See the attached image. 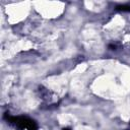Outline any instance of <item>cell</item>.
<instances>
[{"label": "cell", "instance_id": "obj_2", "mask_svg": "<svg viewBox=\"0 0 130 130\" xmlns=\"http://www.w3.org/2000/svg\"><path fill=\"white\" fill-rule=\"evenodd\" d=\"M117 9L120 10V11H127V12H130V5H128V4L119 5V6H117Z\"/></svg>", "mask_w": 130, "mask_h": 130}, {"label": "cell", "instance_id": "obj_1", "mask_svg": "<svg viewBox=\"0 0 130 130\" xmlns=\"http://www.w3.org/2000/svg\"><path fill=\"white\" fill-rule=\"evenodd\" d=\"M7 122L16 130H37L35 121L27 117H9L7 118Z\"/></svg>", "mask_w": 130, "mask_h": 130}, {"label": "cell", "instance_id": "obj_3", "mask_svg": "<svg viewBox=\"0 0 130 130\" xmlns=\"http://www.w3.org/2000/svg\"><path fill=\"white\" fill-rule=\"evenodd\" d=\"M63 130H71V129H69V128H64Z\"/></svg>", "mask_w": 130, "mask_h": 130}]
</instances>
